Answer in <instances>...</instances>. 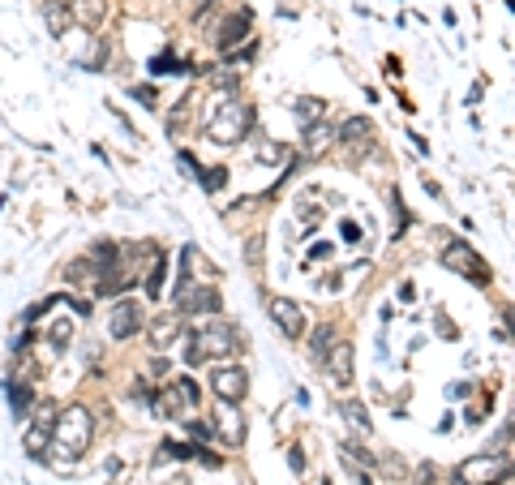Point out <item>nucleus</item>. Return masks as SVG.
<instances>
[{"mask_svg":"<svg viewBox=\"0 0 515 485\" xmlns=\"http://www.w3.org/2000/svg\"><path fill=\"white\" fill-rule=\"evenodd\" d=\"M249 129H254V112L241 99H232V95L215 104L211 121H207V137H211L215 147H237V142L249 137Z\"/></svg>","mask_w":515,"mask_h":485,"instance_id":"f257e3e1","label":"nucleus"},{"mask_svg":"<svg viewBox=\"0 0 515 485\" xmlns=\"http://www.w3.org/2000/svg\"><path fill=\"white\" fill-rule=\"evenodd\" d=\"M91 434H95L91 412L65 409L61 417H56V425H52V447H56V455H61L65 464H74V460H82V451L91 447Z\"/></svg>","mask_w":515,"mask_h":485,"instance_id":"f03ea898","label":"nucleus"},{"mask_svg":"<svg viewBox=\"0 0 515 485\" xmlns=\"http://www.w3.org/2000/svg\"><path fill=\"white\" fill-rule=\"evenodd\" d=\"M237 349V331L227 327H207V331H194L189 344H185V365H207L215 357H227Z\"/></svg>","mask_w":515,"mask_h":485,"instance_id":"7ed1b4c3","label":"nucleus"},{"mask_svg":"<svg viewBox=\"0 0 515 485\" xmlns=\"http://www.w3.org/2000/svg\"><path fill=\"white\" fill-rule=\"evenodd\" d=\"M507 477H511L507 455H472L455 469V485H502Z\"/></svg>","mask_w":515,"mask_h":485,"instance_id":"20e7f679","label":"nucleus"},{"mask_svg":"<svg viewBox=\"0 0 515 485\" xmlns=\"http://www.w3.org/2000/svg\"><path fill=\"white\" fill-rule=\"evenodd\" d=\"M442 262L451 267L455 275H469L477 288H485L490 279H494V271H490V262L472 249V245H464V241H455V245H442Z\"/></svg>","mask_w":515,"mask_h":485,"instance_id":"39448f33","label":"nucleus"},{"mask_svg":"<svg viewBox=\"0 0 515 485\" xmlns=\"http://www.w3.org/2000/svg\"><path fill=\"white\" fill-rule=\"evenodd\" d=\"M197 399H202V391H197L194 379H177L172 387H164L159 391V409H164V417H185L189 409H197Z\"/></svg>","mask_w":515,"mask_h":485,"instance_id":"423d86ee","label":"nucleus"},{"mask_svg":"<svg viewBox=\"0 0 515 485\" xmlns=\"http://www.w3.org/2000/svg\"><path fill=\"white\" fill-rule=\"evenodd\" d=\"M211 391L219 395V404H241L245 395H249V374H245L241 365H219L211 374Z\"/></svg>","mask_w":515,"mask_h":485,"instance_id":"0eeeda50","label":"nucleus"},{"mask_svg":"<svg viewBox=\"0 0 515 485\" xmlns=\"http://www.w3.org/2000/svg\"><path fill=\"white\" fill-rule=\"evenodd\" d=\"M224 297L215 288H181L177 292V314H219Z\"/></svg>","mask_w":515,"mask_h":485,"instance_id":"6e6552de","label":"nucleus"},{"mask_svg":"<svg viewBox=\"0 0 515 485\" xmlns=\"http://www.w3.org/2000/svg\"><path fill=\"white\" fill-rule=\"evenodd\" d=\"M271 318L288 339H301L305 335V309L297 301H288V297H271Z\"/></svg>","mask_w":515,"mask_h":485,"instance_id":"1a4fd4ad","label":"nucleus"},{"mask_svg":"<svg viewBox=\"0 0 515 485\" xmlns=\"http://www.w3.org/2000/svg\"><path fill=\"white\" fill-rule=\"evenodd\" d=\"M107 331H112V339H129V335H137L142 331V305L137 301H116Z\"/></svg>","mask_w":515,"mask_h":485,"instance_id":"9d476101","label":"nucleus"},{"mask_svg":"<svg viewBox=\"0 0 515 485\" xmlns=\"http://www.w3.org/2000/svg\"><path fill=\"white\" fill-rule=\"evenodd\" d=\"M249 22H254V17H249V9H237V14H227L224 22L215 26V44L224 47V52H232V47H237L245 35H249Z\"/></svg>","mask_w":515,"mask_h":485,"instance_id":"9b49d317","label":"nucleus"},{"mask_svg":"<svg viewBox=\"0 0 515 485\" xmlns=\"http://www.w3.org/2000/svg\"><path fill=\"white\" fill-rule=\"evenodd\" d=\"M215 434L227 442V447H241L245 442V412L237 404H224L219 417H215Z\"/></svg>","mask_w":515,"mask_h":485,"instance_id":"f8f14e48","label":"nucleus"},{"mask_svg":"<svg viewBox=\"0 0 515 485\" xmlns=\"http://www.w3.org/2000/svg\"><path fill=\"white\" fill-rule=\"evenodd\" d=\"M322 361H327V374L335 387H352V344H331Z\"/></svg>","mask_w":515,"mask_h":485,"instance_id":"ddd939ff","label":"nucleus"},{"mask_svg":"<svg viewBox=\"0 0 515 485\" xmlns=\"http://www.w3.org/2000/svg\"><path fill=\"white\" fill-rule=\"evenodd\" d=\"M107 17V0H69V22L86 26V31H99Z\"/></svg>","mask_w":515,"mask_h":485,"instance_id":"4468645a","label":"nucleus"},{"mask_svg":"<svg viewBox=\"0 0 515 485\" xmlns=\"http://www.w3.org/2000/svg\"><path fill=\"white\" fill-rule=\"evenodd\" d=\"M181 327H185V314H164V318H155L151 322V349L155 352L172 349V344L181 339Z\"/></svg>","mask_w":515,"mask_h":485,"instance_id":"2eb2a0df","label":"nucleus"},{"mask_svg":"<svg viewBox=\"0 0 515 485\" xmlns=\"http://www.w3.org/2000/svg\"><path fill=\"white\" fill-rule=\"evenodd\" d=\"M52 425H56V417H52V409H44L39 417H35L31 429H26V451H31L35 460H44L47 442H52Z\"/></svg>","mask_w":515,"mask_h":485,"instance_id":"dca6fc26","label":"nucleus"},{"mask_svg":"<svg viewBox=\"0 0 515 485\" xmlns=\"http://www.w3.org/2000/svg\"><path fill=\"white\" fill-rule=\"evenodd\" d=\"M374 125L365 121V116H352V121H344L339 125V129H335V137H339V142H348V147H357V151H369V147H374Z\"/></svg>","mask_w":515,"mask_h":485,"instance_id":"f3484780","label":"nucleus"},{"mask_svg":"<svg viewBox=\"0 0 515 485\" xmlns=\"http://www.w3.org/2000/svg\"><path fill=\"white\" fill-rule=\"evenodd\" d=\"M331 142H335V129H331V125H322V121L305 125V155H309V159H318V155L327 151Z\"/></svg>","mask_w":515,"mask_h":485,"instance_id":"a211bd4d","label":"nucleus"},{"mask_svg":"<svg viewBox=\"0 0 515 485\" xmlns=\"http://www.w3.org/2000/svg\"><path fill=\"white\" fill-rule=\"evenodd\" d=\"M292 116H297L301 125H314V121H322V116H327V104H322V99H314V95H301V99L292 104Z\"/></svg>","mask_w":515,"mask_h":485,"instance_id":"6ab92c4d","label":"nucleus"},{"mask_svg":"<svg viewBox=\"0 0 515 485\" xmlns=\"http://www.w3.org/2000/svg\"><path fill=\"white\" fill-rule=\"evenodd\" d=\"M31 399H35V391L26 387V382H14V387H9V409H14L17 421H26V417H31Z\"/></svg>","mask_w":515,"mask_h":485,"instance_id":"aec40b11","label":"nucleus"},{"mask_svg":"<svg viewBox=\"0 0 515 485\" xmlns=\"http://www.w3.org/2000/svg\"><path fill=\"white\" fill-rule=\"evenodd\" d=\"M44 22H47V31L52 35H65L69 31V5H65V0H52V5L44 9Z\"/></svg>","mask_w":515,"mask_h":485,"instance_id":"412c9836","label":"nucleus"},{"mask_svg":"<svg viewBox=\"0 0 515 485\" xmlns=\"http://www.w3.org/2000/svg\"><path fill=\"white\" fill-rule=\"evenodd\" d=\"M197 181H202L207 194H219L227 185V167H197Z\"/></svg>","mask_w":515,"mask_h":485,"instance_id":"4be33fe9","label":"nucleus"},{"mask_svg":"<svg viewBox=\"0 0 515 485\" xmlns=\"http://www.w3.org/2000/svg\"><path fill=\"white\" fill-rule=\"evenodd\" d=\"M164 275H167V262H164V254L155 249V267L146 271V292H151V297H159V292H164Z\"/></svg>","mask_w":515,"mask_h":485,"instance_id":"5701e85b","label":"nucleus"},{"mask_svg":"<svg viewBox=\"0 0 515 485\" xmlns=\"http://www.w3.org/2000/svg\"><path fill=\"white\" fill-rule=\"evenodd\" d=\"M185 69H189V65H181L172 52H164L159 61H151V74H185Z\"/></svg>","mask_w":515,"mask_h":485,"instance_id":"b1692460","label":"nucleus"},{"mask_svg":"<svg viewBox=\"0 0 515 485\" xmlns=\"http://www.w3.org/2000/svg\"><path fill=\"white\" fill-rule=\"evenodd\" d=\"M331 344H335V331H331V327H318V331H314V357H318V361H322Z\"/></svg>","mask_w":515,"mask_h":485,"instance_id":"393cba45","label":"nucleus"},{"mask_svg":"<svg viewBox=\"0 0 515 485\" xmlns=\"http://www.w3.org/2000/svg\"><path fill=\"white\" fill-rule=\"evenodd\" d=\"M279 159H284V147H279V142H262V147H258V164H279Z\"/></svg>","mask_w":515,"mask_h":485,"instance_id":"a878e982","label":"nucleus"},{"mask_svg":"<svg viewBox=\"0 0 515 485\" xmlns=\"http://www.w3.org/2000/svg\"><path fill=\"white\" fill-rule=\"evenodd\" d=\"M344 412H348V421L357 425V429H369V417H365V404H357V399H348V404H344Z\"/></svg>","mask_w":515,"mask_h":485,"instance_id":"bb28decb","label":"nucleus"},{"mask_svg":"<svg viewBox=\"0 0 515 485\" xmlns=\"http://www.w3.org/2000/svg\"><path fill=\"white\" fill-rule=\"evenodd\" d=\"M47 339H56V349H65V344L74 339V327H69V322H52V331H47Z\"/></svg>","mask_w":515,"mask_h":485,"instance_id":"cd10ccee","label":"nucleus"},{"mask_svg":"<svg viewBox=\"0 0 515 485\" xmlns=\"http://www.w3.org/2000/svg\"><path fill=\"white\" fill-rule=\"evenodd\" d=\"M134 99L142 107H155V104H159V91H155V86H134Z\"/></svg>","mask_w":515,"mask_h":485,"instance_id":"c85d7f7f","label":"nucleus"},{"mask_svg":"<svg viewBox=\"0 0 515 485\" xmlns=\"http://www.w3.org/2000/svg\"><path fill=\"white\" fill-rule=\"evenodd\" d=\"M189 434H194V439H215V425H207V421H189Z\"/></svg>","mask_w":515,"mask_h":485,"instance_id":"c756f323","label":"nucleus"},{"mask_svg":"<svg viewBox=\"0 0 515 485\" xmlns=\"http://www.w3.org/2000/svg\"><path fill=\"white\" fill-rule=\"evenodd\" d=\"M245 258H249V262H262V241H258V237H249V249H245Z\"/></svg>","mask_w":515,"mask_h":485,"instance_id":"7c9ffc66","label":"nucleus"},{"mask_svg":"<svg viewBox=\"0 0 515 485\" xmlns=\"http://www.w3.org/2000/svg\"><path fill=\"white\" fill-rule=\"evenodd\" d=\"M339 232H344V237H348V245H361V241H357V237H361V232H357V224H352V219H344V227H339Z\"/></svg>","mask_w":515,"mask_h":485,"instance_id":"2f4dec72","label":"nucleus"},{"mask_svg":"<svg viewBox=\"0 0 515 485\" xmlns=\"http://www.w3.org/2000/svg\"><path fill=\"white\" fill-rule=\"evenodd\" d=\"M194 460H202V464H207V469H219V455H211V451H202V447H197V455Z\"/></svg>","mask_w":515,"mask_h":485,"instance_id":"473e14b6","label":"nucleus"},{"mask_svg":"<svg viewBox=\"0 0 515 485\" xmlns=\"http://www.w3.org/2000/svg\"><path fill=\"white\" fill-rule=\"evenodd\" d=\"M181 167H189V177H197V159H194V151H181Z\"/></svg>","mask_w":515,"mask_h":485,"instance_id":"72a5a7b5","label":"nucleus"},{"mask_svg":"<svg viewBox=\"0 0 515 485\" xmlns=\"http://www.w3.org/2000/svg\"><path fill=\"white\" fill-rule=\"evenodd\" d=\"M288 464H292V469H297V472H301V469H305V455H301V451H297V447H292V451H288Z\"/></svg>","mask_w":515,"mask_h":485,"instance_id":"f704fd0d","label":"nucleus"},{"mask_svg":"<svg viewBox=\"0 0 515 485\" xmlns=\"http://www.w3.org/2000/svg\"><path fill=\"white\" fill-rule=\"evenodd\" d=\"M417 485H434V469H429V464H425V469L417 472Z\"/></svg>","mask_w":515,"mask_h":485,"instance_id":"c9c22d12","label":"nucleus"}]
</instances>
